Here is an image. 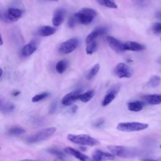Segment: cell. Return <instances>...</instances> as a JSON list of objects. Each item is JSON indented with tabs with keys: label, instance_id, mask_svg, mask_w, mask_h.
<instances>
[{
	"label": "cell",
	"instance_id": "obj_47",
	"mask_svg": "<svg viewBox=\"0 0 161 161\" xmlns=\"http://www.w3.org/2000/svg\"><path fill=\"white\" fill-rule=\"evenodd\" d=\"M160 149H161V145H160Z\"/></svg>",
	"mask_w": 161,
	"mask_h": 161
},
{
	"label": "cell",
	"instance_id": "obj_46",
	"mask_svg": "<svg viewBox=\"0 0 161 161\" xmlns=\"http://www.w3.org/2000/svg\"><path fill=\"white\" fill-rule=\"evenodd\" d=\"M48 1H50V2H58V0H48Z\"/></svg>",
	"mask_w": 161,
	"mask_h": 161
},
{
	"label": "cell",
	"instance_id": "obj_11",
	"mask_svg": "<svg viewBox=\"0 0 161 161\" xmlns=\"http://www.w3.org/2000/svg\"><path fill=\"white\" fill-rule=\"evenodd\" d=\"M107 31H108V29H107L106 27H105V26H97L87 36L86 38V44L93 42L94 40H95L97 37L105 34Z\"/></svg>",
	"mask_w": 161,
	"mask_h": 161
},
{
	"label": "cell",
	"instance_id": "obj_38",
	"mask_svg": "<svg viewBox=\"0 0 161 161\" xmlns=\"http://www.w3.org/2000/svg\"><path fill=\"white\" fill-rule=\"evenodd\" d=\"M77 108V106H73L72 108V109H71V112H72V113H74V112H76V111Z\"/></svg>",
	"mask_w": 161,
	"mask_h": 161
},
{
	"label": "cell",
	"instance_id": "obj_33",
	"mask_svg": "<svg viewBox=\"0 0 161 161\" xmlns=\"http://www.w3.org/2000/svg\"><path fill=\"white\" fill-rule=\"evenodd\" d=\"M49 152L53 154H54V155L58 156L59 157H62L64 156V153L62 152H60L57 149H52L49 150Z\"/></svg>",
	"mask_w": 161,
	"mask_h": 161
},
{
	"label": "cell",
	"instance_id": "obj_44",
	"mask_svg": "<svg viewBox=\"0 0 161 161\" xmlns=\"http://www.w3.org/2000/svg\"><path fill=\"white\" fill-rule=\"evenodd\" d=\"M157 62H158L159 64H161V56L157 59Z\"/></svg>",
	"mask_w": 161,
	"mask_h": 161
},
{
	"label": "cell",
	"instance_id": "obj_40",
	"mask_svg": "<svg viewBox=\"0 0 161 161\" xmlns=\"http://www.w3.org/2000/svg\"><path fill=\"white\" fill-rule=\"evenodd\" d=\"M3 44V39H2V35L1 34H0V46L2 45Z\"/></svg>",
	"mask_w": 161,
	"mask_h": 161
},
{
	"label": "cell",
	"instance_id": "obj_9",
	"mask_svg": "<svg viewBox=\"0 0 161 161\" xmlns=\"http://www.w3.org/2000/svg\"><path fill=\"white\" fill-rule=\"evenodd\" d=\"M23 11L18 8H10L6 11V18L8 22H17L22 17Z\"/></svg>",
	"mask_w": 161,
	"mask_h": 161
},
{
	"label": "cell",
	"instance_id": "obj_23",
	"mask_svg": "<svg viewBox=\"0 0 161 161\" xmlns=\"http://www.w3.org/2000/svg\"><path fill=\"white\" fill-rule=\"evenodd\" d=\"M94 95H95V91L90 90L83 94H80L79 99H80L83 103H87L90 102V101L92 99V98L94 96Z\"/></svg>",
	"mask_w": 161,
	"mask_h": 161
},
{
	"label": "cell",
	"instance_id": "obj_41",
	"mask_svg": "<svg viewBox=\"0 0 161 161\" xmlns=\"http://www.w3.org/2000/svg\"><path fill=\"white\" fill-rule=\"evenodd\" d=\"M55 161H64L62 157H58L57 159L55 160Z\"/></svg>",
	"mask_w": 161,
	"mask_h": 161
},
{
	"label": "cell",
	"instance_id": "obj_31",
	"mask_svg": "<svg viewBox=\"0 0 161 161\" xmlns=\"http://www.w3.org/2000/svg\"><path fill=\"white\" fill-rule=\"evenodd\" d=\"M152 30L156 34L161 33V23L157 22L154 23L152 26Z\"/></svg>",
	"mask_w": 161,
	"mask_h": 161
},
{
	"label": "cell",
	"instance_id": "obj_29",
	"mask_svg": "<svg viewBox=\"0 0 161 161\" xmlns=\"http://www.w3.org/2000/svg\"><path fill=\"white\" fill-rule=\"evenodd\" d=\"M49 96V93H47V92L42 93L41 94H38V95H37L33 96L32 99V101L33 103H37V102H40V101L46 98H47Z\"/></svg>",
	"mask_w": 161,
	"mask_h": 161
},
{
	"label": "cell",
	"instance_id": "obj_35",
	"mask_svg": "<svg viewBox=\"0 0 161 161\" xmlns=\"http://www.w3.org/2000/svg\"><path fill=\"white\" fill-rule=\"evenodd\" d=\"M104 123V121H103V120H102V121H98V122H96V123H95V126H102V125H103V123Z\"/></svg>",
	"mask_w": 161,
	"mask_h": 161
},
{
	"label": "cell",
	"instance_id": "obj_28",
	"mask_svg": "<svg viewBox=\"0 0 161 161\" xmlns=\"http://www.w3.org/2000/svg\"><path fill=\"white\" fill-rule=\"evenodd\" d=\"M161 82V78L158 76H153L150 77L148 85L150 88H156Z\"/></svg>",
	"mask_w": 161,
	"mask_h": 161
},
{
	"label": "cell",
	"instance_id": "obj_15",
	"mask_svg": "<svg viewBox=\"0 0 161 161\" xmlns=\"http://www.w3.org/2000/svg\"><path fill=\"white\" fill-rule=\"evenodd\" d=\"M124 50H130V51H142L145 49V45L141 44L137 42L128 41L123 44Z\"/></svg>",
	"mask_w": 161,
	"mask_h": 161
},
{
	"label": "cell",
	"instance_id": "obj_36",
	"mask_svg": "<svg viewBox=\"0 0 161 161\" xmlns=\"http://www.w3.org/2000/svg\"><path fill=\"white\" fill-rule=\"evenodd\" d=\"M56 103H53L52 106H51V108H50V113H52L55 111L56 110Z\"/></svg>",
	"mask_w": 161,
	"mask_h": 161
},
{
	"label": "cell",
	"instance_id": "obj_34",
	"mask_svg": "<svg viewBox=\"0 0 161 161\" xmlns=\"http://www.w3.org/2000/svg\"><path fill=\"white\" fill-rule=\"evenodd\" d=\"M0 19L3 20L5 22H8L7 20H6V11H4L0 9Z\"/></svg>",
	"mask_w": 161,
	"mask_h": 161
},
{
	"label": "cell",
	"instance_id": "obj_49",
	"mask_svg": "<svg viewBox=\"0 0 161 161\" xmlns=\"http://www.w3.org/2000/svg\"><path fill=\"white\" fill-rule=\"evenodd\" d=\"M0 149H1V147H0Z\"/></svg>",
	"mask_w": 161,
	"mask_h": 161
},
{
	"label": "cell",
	"instance_id": "obj_25",
	"mask_svg": "<svg viewBox=\"0 0 161 161\" xmlns=\"http://www.w3.org/2000/svg\"><path fill=\"white\" fill-rule=\"evenodd\" d=\"M97 47H98V44L95 40L87 44L86 48V53H88V54L91 55L93 53H95L96 51Z\"/></svg>",
	"mask_w": 161,
	"mask_h": 161
},
{
	"label": "cell",
	"instance_id": "obj_19",
	"mask_svg": "<svg viewBox=\"0 0 161 161\" xmlns=\"http://www.w3.org/2000/svg\"><path fill=\"white\" fill-rule=\"evenodd\" d=\"M56 29L50 26H43L38 31V35L42 37H49L54 34Z\"/></svg>",
	"mask_w": 161,
	"mask_h": 161
},
{
	"label": "cell",
	"instance_id": "obj_43",
	"mask_svg": "<svg viewBox=\"0 0 161 161\" xmlns=\"http://www.w3.org/2000/svg\"><path fill=\"white\" fill-rule=\"evenodd\" d=\"M19 94H20V92H15V93H13V96H17V95H19Z\"/></svg>",
	"mask_w": 161,
	"mask_h": 161
},
{
	"label": "cell",
	"instance_id": "obj_7",
	"mask_svg": "<svg viewBox=\"0 0 161 161\" xmlns=\"http://www.w3.org/2000/svg\"><path fill=\"white\" fill-rule=\"evenodd\" d=\"M115 75L119 78H129L132 76V70L125 63H119L114 71Z\"/></svg>",
	"mask_w": 161,
	"mask_h": 161
},
{
	"label": "cell",
	"instance_id": "obj_48",
	"mask_svg": "<svg viewBox=\"0 0 161 161\" xmlns=\"http://www.w3.org/2000/svg\"><path fill=\"white\" fill-rule=\"evenodd\" d=\"M160 41H161V38H160Z\"/></svg>",
	"mask_w": 161,
	"mask_h": 161
},
{
	"label": "cell",
	"instance_id": "obj_21",
	"mask_svg": "<svg viewBox=\"0 0 161 161\" xmlns=\"http://www.w3.org/2000/svg\"><path fill=\"white\" fill-rule=\"evenodd\" d=\"M144 103L140 101H135V102H130L127 105L128 106V109L131 111L138 112L142 110L144 107Z\"/></svg>",
	"mask_w": 161,
	"mask_h": 161
},
{
	"label": "cell",
	"instance_id": "obj_13",
	"mask_svg": "<svg viewBox=\"0 0 161 161\" xmlns=\"http://www.w3.org/2000/svg\"><path fill=\"white\" fill-rule=\"evenodd\" d=\"M80 90H76L69 93L62 98V104L64 106H71L79 99L80 95Z\"/></svg>",
	"mask_w": 161,
	"mask_h": 161
},
{
	"label": "cell",
	"instance_id": "obj_6",
	"mask_svg": "<svg viewBox=\"0 0 161 161\" xmlns=\"http://www.w3.org/2000/svg\"><path fill=\"white\" fill-rule=\"evenodd\" d=\"M108 149L114 156L120 157H129L132 156V151H130L126 147L121 145H110Z\"/></svg>",
	"mask_w": 161,
	"mask_h": 161
},
{
	"label": "cell",
	"instance_id": "obj_27",
	"mask_svg": "<svg viewBox=\"0 0 161 161\" xmlns=\"http://www.w3.org/2000/svg\"><path fill=\"white\" fill-rule=\"evenodd\" d=\"M99 69H100L99 64H95L91 69L90 72L88 73V74H87V76H86V79L88 80L92 79L98 73Z\"/></svg>",
	"mask_w": 161,
	"mask_h": 161
},
{
	"label": "cell",
	"instance_id": "obj_18",
	"mask_svg": "<svg viewBox=\"0 0 161 161\" xmlns=\"http://www.w3.org/2000/svg\"><path fill=\"white\" fill-rule=\"evenodd\" d=\"M14 109V105L5 100L3 98L0 96V111L4 113H10Z\"/></svg>",
	"mask_w": 161,
	"mask_h": 161
},
{
	"label": "cell",
	"instance_id": "obj_39",
	"mask_svg": "<svg viewBox=\"0 0 161 161\" xmlns=\"http://www.w3.org/2000/svg\"><path fill=\"white\" fill-rule=\"evenodd\" d=\"M142 161H157V160L151 159H142Z\"/></svg>",
	"mask_w": 161,
	"mask_h": 161
},
{
	"label": "cell",
	"instance_id": "obj_14",
	"mask_svg": "<svg viewBox=\"0 0 161 161\" xmlns=\"http://www.w3.org/2000/svg\"><path fill=\"white\" fill-rule=\"evenodd\" d=\"M64 151L68 153L69 155L74 156L76 159H79L80 161H92L91 159L88 156H87L85 154L77 151V150L71 148V147H66L64 149Z\"/></svg>",
	"mask_w": 161,
	"mask_h": 161
},
{
	"label": "cell",
	"instance_id": "obj_42",
	"mask_svg": "<svg viewBox=\"0 0 161 161\" xmlns=\"http://www.w3.org/2000/svg\"><path fill=\"white\" fill-rule=\"evenodd\" d=\"M3 69L2 68H0V78H1L3 76Z\"/></svg>",
	"mask_w": 161,
	"mask_h": 161
},
{
	"label": "cell",
	"instance_id": "obj_30",
	"mask_svg": "<svg viewBox=\"0 0 161 161\" xmlns=\"http://www.w3.org/2000/svg\"><path fill=\"white\" fill-rule=\"evenodd\" d=\"M133 3L139 7H144L148 5L149 0H132Z\"/></svg>",
	"mask_w": 161,
	"mask_h": 161
},
{
	"label": "cell",
	"instance_id": "obj_12",
	"mask_svg": "<svg viewBox=\"0 0 161 161\" xmlns=\"http://www.w3.org/2000/svg\"><path fill=\"white\" fill-rule=\"evenodd\" d=\"M115 159L113 154L104 152L102 150H97L92 154V161H108Z\"/></svg>",
	"mask_w": 161,
	"mask_h": 161
},
{
	"label": "cell",
	"instance_id": "obj_20",
	"mask_svg": "<svg viewBox=\"0 0 161 161\" xmlns=\"http://www.w3.org/2000/svg\"><path fill=\"white\" fill-rule=\"evenodd\" d=\"M144 99L150 105H156L161 103V95H150L144 97Z\"/></svg>",
	"mask_w": 161,
	"mask_h": 161
},
{
	"label": "cell",
	"instance_id": "obj_10",
	"mask_svg": "<svg viewBox=\"0 0 161 161\" xmlns=\"http://www.w3.org/2000/svg\"><path fill=\"white\" fill-rule=\"evenodd\" d=\"M106 40L107 42H108L111 49H113L117 53H120L125 51L123 44L122 42H120L117 38L111 36H108L107 37Z\"/></svg>",
	"mask_w": 161,
	"mask_h": 161
},
{
	"label": "cell",
	"instance_id": "obj_24",
	"mask_svg": "<svg viewBox=\"0 0 161 161\" xmlns=\"http://www.w3.org/2000/svg\"><path fill=\"white\" fill-rule=\"evenodd\" d=\"M97 2L101 5L106 6L110 8H117V5L113 0H96Z\"/></svg>",
	"mask_w": 161,
	"mask_h": 161
},
{
	"label": "cell",
	"instance_id": "obj_16",
	"mask_svg": "<svg viewBox=\"0 0 161 161\" xmlns=\"http://www.w3.org/2000/svg\"><path fill=\"white\" fill-rule=\"evenodd\" d=\"M37 43L36 41H32L25 45L22 49V54L24 57H28L34 53L37 49Z\"/></svg>",
	"mask_w": 161,
	"mask_h": 161
},
{
	"label": "cell",
	"instance_id": "obj_4",
	"mask_svg": "<svg viewBox=\"0 0 161 161\" xmlns=\"http://www.w3.org/2000/svg\"><path fill=\"white\" fill-rule=\"evenodd\" d=\"M149 127L147 123L138 122H126L120 123L117 125V129L119 131L124 132H138L147 129Z\"/></svg>",
	"mask_w": 161,
	"mask_h": 161
},
{
	"label": "cell",
	"instance_id": "obj_8",
	"mask_svg": "<svg viewBox=\"0 0 161 161\" xmlns=\"http://www.w3.org/2000/svg\"><path fill=\"white\" fill-rule=\"evenodd\" d=\"M120 84H115L112 87L109 89V90L107 91L106 95H105L103 102H102V106H106L109 104H110L115 99L116 96H117L118 93L120 90Z\"/></svg>",
	"mask_w": 161,
	"mask_h": 161
},
{
	"label": "cell",
	"instance_id": "obj_32",
	"mask_svg": "<svg viewBox=\"0 0 161 161\" xmlns=\"http://www.w3.org/2000/svg\"><path fill=\"white\" fill-rule=\"evenodd\" d=\"M77 22H78V21H77V20L75 16L70 17V18L69 19V21H68V25H69V27L70 28L74 27V26L76 25Z\"/></svg>",
	"mask_w": 161,
	"mask_h": 161
},
{
	"label": "cell",
	"instance_id": "obj_17",
	"mask_svg": "<svg viewBox=\"0 0 161 161\" xmlns=\"http://www.w3.org/2000/svg\"><path fill=\"white\" fill-rule=\"evenodd\" d=\"M65 15V11L62 8H59L56 11L52 18V23L55 26H58L63 22Z\"/></svg>",
	"mask_w": 161,
	"mask_h": 161
},
{
	"label": "cell",
	"instance_id": "obj_45",
	"mask_svg": "<svg viewBox=\"0 0 161 161\" xmlns=\"http://www.w3.org/2000/svg\"><path fill=\"white\" fill-rule=\"evenodd\" d=\"M20 161H35L34 160H31V159H24V160H22Z\"/></svg>",
	"mask_w": 161,
	"mask_h": 161
},
{
	"label": "cell",
	"instance_id": "obj_3",
	"mask_svg": "<svg viewBox=\"0 0 161 161\" xmlns=\"http://www.w3.org/2000/svg\"><path fill=\"white\" fill-rule=\"evenodd\" d=\"M56 131V129L54 127H50V128L43 129L29 136L26 141L29 144H35L42 142L52 136Z\"/></svg>",
	"mask_w": 161,
	"mask_h": 161
},
{
	"label": "cell",
	"instance_id": "obj_1",
	"mask_svg": "<svg viewBox=\"0 0 161 161\" xmlns=\"http://www.w3.org/2000/svg\"><path fill=\"white\" fill-rule=\"evenodd\" d=\"M67 138L70 142L80 145L93 147L98 145L100 144L98 140L89 135H86V134H79V135L69 134Z\"/></svg>",
	"mask_w": 161,
	"mask_h": 161
},
{
	"label": "cell",
	"instance_id": "obj_22",
	"mask_svg": "<svg viewBox=\"0 0 161 161\" xmlns=\"http://www.w3.org/2000/svg\"><path fill=\"white\" fill-rule=\"evenodd\" d=\"M68 61L66 59H62L60 60V61H59L56 66V69L57 72L59 74H62L64 73L67 68H68Z\"/></svg>",
	"mask_w": 161,
	"mask_h": 161
},
{
	"label": "cell",
	"instance_id": "obj_5",
	"mask_svg": "<svg viewBox=\"0 0 161 161\" xmlns=\"http://www.w3.org/2000/svg\"><path fill=\"white\" fill-rule=\"evenodd\" d=\"M79 45V40L76 38H72L65 42H64L60 45L59 52L64 54H68L75 50Z\"/></svg>",
	"mask_w": 161,
	"mask_h": 161
},
{
	"label": "cell",
	"instance_id": "obj_26",
	"mask_svg": "<svg viewBox=\"0 0 161 161\" xmlns=\"http://www.w3.org/2000/svg\"><path fill=\"white\" fill-rule=\"evenodd\" d=\"M10 135L13 136H18L22 135V134L25 133V130L20 126H13L8 131Z\"/></svg>",
	"mask_w": 161,
	"mask_h": 161
},
{
	"label": "cell",
	"instance_id": "obj_37",
	"mask_svg": "<svg viewBox=\"0 0 161 161\" xmlns=\"http://www.w3.org/2000/svg\"><path fill=\"white\" fill-rule=\"evenodd\" d=\"M156 17L157 18H159V19L161 20V11L157 12L156 14Z\"/></svg>",
	"mask_w": 161,
	"mask_h": 161
},
{
	"label": "cell",
	"instance_id": "obj_2",
	"mask_svg": "<svg viewBox=\"0 0 161 161\" xmlns=\"http://www.w3.org/2000/svg\"><path fill=\"white\" fill-rule=\"evenodd\" d=\"M77 21L83 25H89L97 16V12L93 9L84 8L80 10L74 15Z\"/></svg>",
	"mask_w": 161,
	"mask_h": 161
}]
</instances>
